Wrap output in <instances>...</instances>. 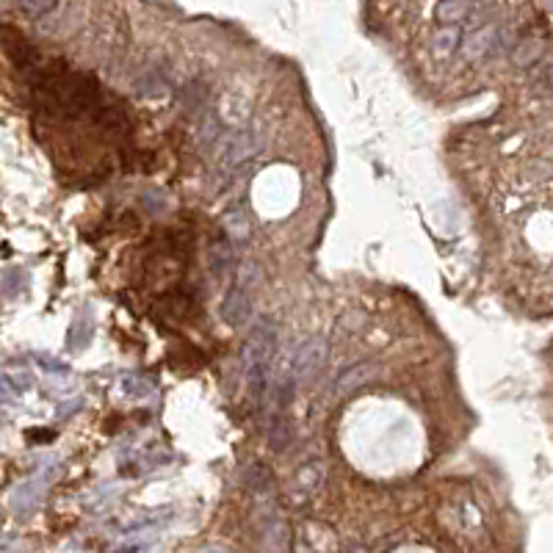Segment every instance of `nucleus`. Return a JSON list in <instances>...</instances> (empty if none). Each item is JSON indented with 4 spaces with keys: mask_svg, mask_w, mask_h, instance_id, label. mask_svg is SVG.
<instances>
[{
    "mask_svg": "<svg viewBox=\"0 0 553 553\" xmlns=\"http://www.w3.org/2000/svg\"><path fill=\"white\" fill-rule=\"evenodd\" d=\"M274 346H277V326L271 319H261L258 324L249 329L246 343L241 349V362H244V374H246V385L252 393V401L261 407L266 398V388H268V368H271V357H274Z\"/></svg>",
    "mask_w": 553,
    "mask_h": 553,
    "instance_id": "1",
    "label": "nucleus"
},
{
    "mask_svg": "<svg viewBox=\"0 0 553 553\" xmlns=\"http://www.w3.org/2000/svg\"><path fill=\"white\" fill-rule=\"evenodd\" d=\"M258 138L252 136V133L246 131H235V133H225L222 138H219V144H216V153H219V166L230 172V169H235L238 163H244L246 158H252L255 153H258Z\"/></svg>",
    "mask_w": 553,
    "mask_h": 553,
    "instance_id": "2",
    "label": "nucleus"
},
{
    "mask_svg": "<svg viewBox=\"0 0 553 553\" xmlns=\"http://www.w3.org/2000/svg\"><path fill=\"white\" fill-rule=\"evenodd\" d=\"M329 355V343L324 338H310L307 343L299 346V352L291 359V379L293 382H307Z\"/></svg>",
    "mask_w": 553,
    "mask_h": 553,
    "instance_id": "3",
    "label": "nucleus"
},
{
    "mask_svg": "<svg viewBox=\"0 0 553 553\" xmlns=\"http://www.w3.org/2000/svg\"><path fill=\"white\" fill-rule=\"evenodd\" d=\"M379 374V365L376 362H355V365H349V368H343L338 376H335V396H349V393H355L357 388H362L365 382H371L374 376Z\"/></svg>",
    "mask_w": 553,
    "mask_h": 553,
    "instance_id": "4",
    "label": "nucleus"
},
{
    "mask_svg": "<svg viewBox=\"0 0 553 553\" xmlns=\"http://www.w3.org/2000/svg\"><path fill=\"white\" fill-rule=\"evenodd\" d=\"M222 319L230 326H244L252 316V302H249V293L241 291V288H230L222 299Z\"/></svg>",
    "mask_w": 553,
    "mask_h": 553,
    "instance_id": "5",
    "label": "nucleus"
},
{
    "mask_svg": "<svg viewBox=\"0 0 553 553\" xmlns=\"http://www.w3.org/2000/svg\"><path fill=\"white\" fill-rule=\"evenodd\" d=\"M268 443H271V451H285L291 446L293 440V432H291V423H288V415L285 412H271L268 418Z\"/></svg>",
    "mask_w": 553,
    "mask_h": 553,
    "instance_id": "6",
    "label": "nucleus"
},
{
    "mask_svg": "<svg viewBox=\"0 0 553 553\" xmlns=\"http://www.w3.org/2000/svg\"><path fill=\"white\" fill-rule=\"evenodd\" d=\"M208 261H210V271L216 277H225L230 271V266L235 263V249L230 244V238H216L210 244V252H208Z\"/></svg>",
    "mask_w": 553,
    "mask_h": 553,
    "instance_id": "7",
    "label": "nucleus"
},
{
    "mask_svg": "<svg viewBox=\"0 0 553 553\" xmlns=\"http://www.w3.org/2000/svg\"><path fill=\"white\" fill-rule=\"evenodd\" d=\"M473 11H476V3H465V0H446V3L434 6L437 20H440V23H448V25L470 20V17H473Z\"/></svg>",
    "mask_w": 553,
    "mask_h": 553,
    "instance_id": "8",
    "label": "nucleus"
},
{
    "mask_svg": "<svg viewBox=\"0 0 553 553\" xmlns=\"http://www.w3.org/2000/svg\"><path fill=\"white\" fill-rule=\"evenodd\" d=\"M222 227L227 232L230 241H246L249 238V216L244 213V208H232L222 216Z\"/></svg>",
    "mask_w": 553,
    "mask_h": 553,
    "instance_id": "9",
    "label": "nucleus"
},
{
    "mask_svg": "<svg viewBox=\"0 0 553 553\" xmlns=\"http://www.w3.org/2000/svg\"><path fill=\"white\" fill-rule=\"evenodd\" d=\"M432 44H434V56L437 59H446V56H451L454 50L462 47V31L456 25H446V28H440V31L434 33Z\"/></svg>",
    "mask_w": 553,
    "mask_h": 553,
    "instance_id": "10",
    "label": "nucleus"
},
{
    "mask_svg": "<svg viewBox=\"0 0 553 553\" xmlns=\"http://www.w3.org/2000/svg\"><path fill=\"white\" fill-rule=\"evenodd\" d=\"M89 340H92V326L86 324V313H81L75 319V324L69 326V332H66V349L69 352H81V349L89 346Z\"/></svg>",
    "mask_w": 553,
    "mask_h": 553,
    "instance_id": "11",
    "label": "nucleus"
},
{
    "mask_svg": "<svg viewBox=\"0 0 553 553\" xmlns=\"http://www.w3.org/2000/svg\"><path fill=\"white\" fill-rule=\"evenodd\" d=\"M540 59H542V44L540 42H531V39H525V42H518V47L512 50V61L518 66H534L540 64Z\"/></svg>",
    "mask_w": 553,
    "mask_h": 553,
    "instance_id": "12",
    "label": "nucleus"
},
{
    "mask_svg": "<svg viewBox=\"0 0 553 553\" xmlns=\"http://www.w3.org/2000/svg\"><path fill=\"white\" fill-rule=\"evenodd\" d=\"M321 473H324V470H321V462H307V465H302L299 473H296V487H302V489L319 487Z\"/></svg>",
    "mask_w": 553,
    "mask_h": 553,
    "instance_id": "13",
    "label": "nucleus"
},
{
    "mask_svg": "<svg viewBox=\"0 0 553 553\" xmlns=\"http://www.w3.org/2000/svg\"><path fill=\"white\" fill-rule=\"evenodd\" d=\"M261 285V266L255 261H246L238 266V288L241 291H249V288H258Z\"/></svg>",
    "mask_w": 553,
    "mask_h": 553,
    "instance_id": "14",
    "label": "nucleus"
},
{
    "mask_svg": "<svg viewBox=\"0 0 553 553\" xmlns=\"http://www.w3.org/2000/svg\"><path fill=\"white\" fill-rule=\"evenodd\" d=\"M219 138H222V125L216 122L213 114H208L202 119V125H199V144L202 147H213V144H219Z\"/></svg>",
    "mask_w": 553,
    "mask_h": 553,
    "instance_id": "15",
    "label": "nucleus"
},
{
    "mask_svg": "<svg viewBox=\"0 0 553 553\" xmlns=\"http://www.w3.org/2000/svg\"><path fill=\"white\" fill-rule=\"evenodd\" d=\"M246 484L255 489V492H268L271 489V476H268V470L263 468V465H252L249 470H246Z\"/></svg>",
    "mask_w": 553,
    "mask_h": 553,
    "instance_id": "16",
    "label": "nucleus"
},
{
    "mask_svg": "<svg viewBox=\"0 0 553 553\" xmlns=\"http://www.w3.org/2000/svg\"><path fill=\"white\" fill-rule=\"evenodd\" d=\"M31 388V376L28 374H6L3 376V391L6 396H23Z\"/></svg>",
    "mask_w": 553,
    "mask_h": 553,
    "instance_id": "17",
    "label": "nucleus"
},
{
    "mask_svg": "<svg viewBox=\"0 0 553 553\" xmlns=\"http://www.w3.org/2000/svg\"><path fill=\"white\" fill-rule=\"evenodd\" d=\"M122 391L133 396V398H144V396H150V385H144L141 376H125L122 379Z\"/></svg>",
    "mask_w": 553,
    "mask_h": 553,
    "instance_id": "18",
    "label": "nucleus"
},
{
    "mask_svg": "<svg viewBox=\"0 0 553 553\" xmlns=\"http://www.w3.org/2000/svg\"><path fill=\"white\" fill-rule=\"evenodd\" d=\"M36 362L42 365V368H47V371H53V374H66L69 368H66L64 362H56V359H50V357H36Z\"/></svg>",
    "mask_w": 553,
    "mask_h": 553,
    "instance_id": "19",
    "label": "nucleus"
},
{
    "mask_svg": "<svg viewBox=\"0 0 553 553\" xmlns=\"http://www.w3.org/2000/svg\"><path fill=\"white\" fill-rule=\"evenodd\" d=\"M20 8L23 11H33V14H44V11H53L56 3H23Z\"/></svg>",
    "mask_w": 553,
    "mask_h": 553,
    "instance_id": "20",
    "label": "nucleus"
},
{
    "mask_svg": "<svg viewBox=\"0 0 553 553\" xmlns=\"http://www.w3.org/2000/svg\"><path fill=\"white\" fill-rule=\"evenodd\" d=\"M81 407H83V398L78 396V398H75L69 407H66V404H61V407H59V418H69V415H72V412H78Z\"/></svg>",
    "mask_w": 553,
    "mask_h": 553,
    "instance_id": "21",
    "label": "nucleus"
}]
</instances>
